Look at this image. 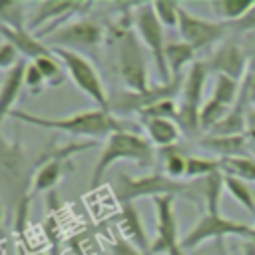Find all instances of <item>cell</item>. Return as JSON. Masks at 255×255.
Listing matches in <instances>:
<instances>
[{"label": "cell", "instance_id": "1", "mask_svg": "<svg viewBox=\"0 0 255 255\" xmlns=\"http://www.w3.org/2000/svg\"><path fill=\"white\" fill-rule=\"evenodd\" d=\"M12 120L42 128V129H58V131H66L70 135H86V137H110L116 131H124V129H131V126L126 120L116 118L112 112L108 110H84V112H76L68 118H46V116H36L30 112H22V110H12L10 116Z\"/></svg>", "mask_w": 255, "mask_h": 255}, {"label": "cell", "instance_id": "2", "mask_svg": "<svg viewBox=\"0 0 255 255\" xmlns=\"http://www.w3.org/2000/svg\"><path fill=\"white\" fill-rule=\"evenodd\" d=\"M114 195L124 203H133L139 197H161V195H173V197H183L187 201H193L195 205H203V179L197 181H179L167 177L163 171L161 173H147L139 177H129L124 171H118L114 177Z\"/></svg>", "mask_w": 255, "mask_h": 255}, {"label": "cell", "instance_id": "3", "mask_svg": "<svg viewBox=\"0 0 255 255\" xmlns=\"http://www.w3.org/2000/svg\"><path fill=\"white\" fill-rule=\"evenodd\" d=\"M155 145L135 133L133 129H124V131H116L112 133L98 159H96V165L92 169V179H90V187H98L102 183V177L106 175V171L118 163V161H129V163H135V165H141V167H151L155 163Z\"/></svg>", "mask_w": 255, "mask_h": 255}, {"label": "cell", "instance_id": "4", "mask_svg": "<svg viewBox=\"0 0 255 255\" xmlns=\"http://www.w3.org/2000/svg\"><path fill=\"white\" fill-rule=\"evenodd\" d=\"M114 58H116V70L120 80L129 92H145L149 90L147 82V48L139 40L133 28H129L126 22L116 26L114 30ZM151 58V56H149Z\"/></svg>", "mask_w": 255, "mask_h": 255}, {"label": "cell", "instance_id": "5", "mask_svg": "<svg viewBox=\"0 0 255 255\" xmlns=\"http://www.w3.org/2000/svg\"><path fill=\"white\" fill-rule=\"evenodd\" d=\"M50 50L62 62V66L68 72L74 86L84 96H88L96 104V108L110 112V96H108L106 86H104L98 70L94 68V64L82 52H74V50H66V48H50Z\"/></svg>", "mask_w": 255, "mask_h": 255}, {"label": "cell", "instance_id": "6", "mask_svg": "<svg viewBox=\"0 0 255 255\" xmlns=\"http://www.w3.org/2000/svg\"><path fill=\"white\" fill-rule=\"evenodd\" d=\"M131 18H133V30L139 36V40L143 42V46L147 48L157 76H159V84H167L171 82V74L165 62V42H163V24L159 22L155 10H153V2H145V4H133L131 8Z\"/></svg>", "mask_w": 255, "mask_h": 255}, {"label": "cell", "instance_id": "7", "mask_svg": "<svg viewBox=\"0 0 255 255\" xmlns=\"http://www.w3.org/2000/svg\"><path fill=\"white\" fill-rule=\"evenodd\" d=\"M255 233V227L243 221L229 219L221 213H203L197 223L181 237V249L193 251L195 247L213 241V239H225V237H239V239H251Z\"/></svg>", "mask_w": 255, "mask_h": 255}, {"label": "cell", "instance_id": "8", "mask_svg": "<svg viewBox=\"0 0 255 255\" xmlns=\"http://www.w3.org/2000/svg\"><path fill=\"white\" fill-rule=\"evenodd\" d=\"M209 70L207 64L201 60H195L185 78H183V86H181V102L177 106V118L175 122L179 124L181 129H185L187 133H195L197 129H201L199 126V114L203 108V88L207 82Z\"/></svg>", "mask_w": 255, "mask_h": 255}, {"label": "cell", "instance_id": "9", "mask_svg": "<svg viewBox=\"0 0 255 255\" xmlns=\"http://www.w3.org/2000/svg\"><path fill=\"white\" fill-rule=\"evenodd\" d=\"M183 78L185 76H177L171 78V82L167 84H159V86H151L145 92H129V90H122L116 92L114 96H110V112L116 114H141L143 110L163 102V100H173L175 94L181 92L183 86Z\"/></svg>", "mask_w": 255, "mask_h": 255}, {"label": "cell", "instance_id": "10", "mask_svg": "<svg viewBox=\"0 0 255 255\" xmlns=\"http://www.w3.org/2000/svg\"><path fill=\"white\" fill-rule=\"evenodd\" d=\"M106 32L100 22L92 18H80L74 22L64 24L56 32H52L44 42L52 48H66V50H92L104 44Z\"/></svg>", "mask_w": 255, "mask_h": 255}, {"label": "cell", "instance_id": "11", "mask_svg": "<svg viewBox=\"0 0 255 255\" xmlns=\"http://www.w3.org/2000/svg\"><path fill=\"white\" fill-rule=\"evenodd\" d=\"M179 36L185 44H189L195 52L209 48L213 44H217L227 32L229 26L225 22H213V20H205L199 18L197 14H191L189 10H185L183 6L179 8V24H177Z\"/></svg>", "mask_w": 255, "mask_h": 255}, {"label": "cell", "instance_id": "12", "mask_svg": "<svg viewBox=\"0 0 255 255\" xmlns=\"http://www.w3.org/2000/svg\"><path fill=\"white\" fill-rule=\"evenodd\" d=\"M94 4L90 2H68V0H58V2H38L30 20V30H42L40 34H34L40 40H46L52 32L62 28L64 20L74 14H86L92 10Z\"/></svg>", "mask_w": 255, "mask_h": 255}, {"label": "cell", "instance_id": "13", "mask_svg": "<svg viewBox=\"0 0 255 255\" xmlns=\"http://www.w3.org/2000/svg\"><path fill=\"white\" fill-rule=\"evenodd\" d=\"M155 207V221H157V233L151 239L149 255H167L171 249L181 245V237L177 235V217L173 209V195H161L153 197Z\"/></svg>", "mask_w": 255, "mask_h": 255}, {"label": "cell", "instance_id": "14", "mask_svg": "<svg viewBox=\"0 0 255 255\" xmlns=\"http://www.w3.org/2000/svg\"><path fill=\"white\" fill-rule=\"evenodd\" d=\"M205 64L207 70L213 72V76H227L239 84L245 80L249 70L247 52L235 42H223L221 46H217Z\"/></svg>", "mask_w": 255, "mask_h": 255}, {"label": "cell", "instance_id": "15", "mask_svg": "<svg viewBox=\"0 0 255 255\" xmlns=\"http://www.w3.org/2000/svg\"><path fill=\"white\" fill-rule=\"evenodd\" d=\"M118 227H120V237H124L128 243H131L133 247H137L139 251L149 255L151 249V239L145 233V227L141 223L139 211L135 209L133 203H124L120 205V213H118Z\"/></svg>", "mask_w": 255, "mask_h": 255}, {"label": "cell", "instance_id": "16", "mask_svg": "<svg viewBox=\"0 0 255 255\" xmlns=\"http://www.w3.org/2000/svg\"><path fill=\"white\" fill-rule=\"evenodd\" d=\"M24 171V155L18 143L2 141V189H4V199L16 189H20V179Z\"/></svg>", "mask_w": 255, "mask_h": 255}, {"label": "cell", "instance_id": "17", "mask_svg": "<svg viewBox=\"0 0 255 255\" xmlns=\"http://www.w3.org/2000/svg\"><path fill=\"white\" fill-rule=\"evenodd\" d=\"M26 66H28V62L20 60L14 68H10L4 74L2 90H0V98H2V120H6L10 116V112L16 106V100L22 94V88L26 86Z\"/></svg>", "mask_w": 255, "mask_h": 255}, {"label": "cell", "instance_id": "18", "mask_svg": "<svg viewBox=\"0 0 255 255\" xmlns=\"http://www.w3.org/2000/svg\"><path fill=\"white\" fill-rule=\"evenodd\" d=\"M0 34H2V40L10 42L20 54H24L26 58H32V60H38L42 56H48L52 54V50L40 40L34 36V32H28L26 28L24 30H12V28H6V26H0Z\"/></svg>", "mask_w": 255, "mask_h": 255}, {"label": "cell", "instance_id": "19", "mask_svg": "<svg viewBox=\"0 0 255 255\" xmlns=\"http://www.w3.org/2000/svg\"><path fill=\"white\" fill-rule=\"evenodd\" d=\"M199 145L205 151L219 155V159L247 155V137L245 135H207V137L199 139Z\"/></svg>", "mask_w": 255, "mask_h": 255}, {"label": "cell", "instance_id": "20", "mask_svg": "<svg viewBox=\"0 0 255 255\" xmlns=\"http://www.w3.org/2000/svg\"><path fill=\"white\" fill-rule=\"evenodd\" d=\"M143 126H145L147 139L155 147L163 149V147L177 145L175 141L179 139V124L175 120H169V118H149V120H143Z\"/></svg>", "mask_w": 255, "mask_h": 255}, {"label": "cell", "instance_id": "21", "mask_svg": "<svg viewBox=\"0 0 255 255\" xmlns=\"http://www.w3.org/2000/svg\"><path fill=\"white\" fill-rule=\"evenodd\" d=\"M195 50L185 44L183 40L179 42H167L165 46V62H167V68H169V74L171 78H177V76H183V68L189 64H193L195 60Z\"/></svg>", "mask_w": 255, "mask_h": 255}, {"label": "cell", "instance_id": "22", "mask_svg": "<svg viewBox=\"0 0 255 255\" xmlns=\"http://www.w3.org/2000/svg\"><path fill=\"white\" fill-rule=\"evenodd\" d=\"M249 104L237 100L231 112L209 131V135H245V118Z\"/></svg>", "mask_w": 255, "mask_h": 255}, {"label": "cell", "instance_id": "23", "mask_svg": "<svg viewBox=\"0 0 255 255\" xmlns=\"http://www.w3.org/2000/svg\"><path fill=\"white\" fill-rule=\"evenodd\" d=\"M161 155V169L167 177L171 179H181L185 177V169H187V153L179 147V145H171V147H163L159 149Z\"/></svg>", "mask_w": 255, "mask_h": 255}, {"label": "cell", "instance_id": "24", "mask_svg": "<svg viewBox=\"0 0 255 255\" xmlns=\"http://www.w3.org/2000/svg\"><path fill=\"white\" fill-rule=\"evenodd\" d=\"M223 183H225V191L251 215H255V195L249 187L247 181L235 177V175H227L223 173Z\"/></svg>", "mask_w": 255, "mask_h": 255}, {"label": "cell", "instance_id": "25", "mask_svg": "<svg viewBox=\"0 0 255 255\" xmlns=\"http://www.w3.org/2000/svg\"><path fill=\"white\" fill-rule=\"evenodd\" d=\"M207 6L211 8V12L215 16L221 18V22L231 24V22L239 20L241 16H245L249 12V8L253 6V2H247V0H213Z\"/></svg>", "mask_w": 255, "mask_h": 255}, {"label": "cell", "instance_id": "26", "mask_svg": "<svg viewBox=\"0 0 255 255\" xmlns=\"http://www.w3.org/2000/svg\"><path fill=\"white\" fill-rule=\"evenodd\" d=\"M241 94V84L227 78V76H213V88H211V98L217 100L219 104L233 108L239 100Z\"/></svg>", "mask_w": 255, "mask_h": 255}, {"label": "cell", "instance_id": "27", "mask_svg": "<svg viewBox=\"0 0 255 255\" xmlns=\"http://www.w3.org/2000/svg\"><path fill=\"white\" fill-rule=\"evenodd\" d=\"M223 171L221 167V159H211V157H199V155H187V169H185V177L191 181L203 179L211 173Z\"/></svg>", "mask_w": 255, "mask_h": 255}, {"label": "cell", "instance_id": "28", "mask_svg": "<svg viewBox=\"0 0 255 255\" xmlns=\"http://www.w3.org/2000/svg\"><path fill=\"white\" fill-rule=\"evenodd\" d=\"M221 167H223V173L227 175H235L247 183H255V159L249 155L221 159Z\"/></svg>", "mask_w": 255, "mask_h": 255}, {"label": "cell", "instance_id": "29", "mask_svg": "<svg viewBox=\"0 0 255 255\" xmlns=\"http://www.w3.org/2000/svg\"><path fill=\"white\" fill-rule=\"evenodd\" d=\"M32 62L42 72V76H44V80H46L48 86H54L56 88V86H60L64 82V66H62V62L54 54L42 56V58L32 60Z\"/></svg>", "mask_w": 255, "mask_h": 255}, {"label": "cell", "instance_id": "30", "mask_svg": "<svg viewBox=\"0 0 255 255\" xmlns=\"http://www.w3.org/2000/svg\"><path fill=\"white\" fill-rule=\"evenodd\" d=\"M2 26L12 30H24V4L22 2H2L0 6Z\"/></svg>", "mask_w": 255, "mask_h": 255}, {"label": "cell", "instance_id": "31", "mask_svg": "<svg viewBox=\"0 0 255 255\" xmlns=\"http://www.w3.org/2000/svg\"><path fill=\"white\" fill-rule=\"evenodd\" d=\"M179 2H153V10L159 22L167 28H175L179 24Z\"/></svg>", "mask_w": 255, "mask_h": 255}, {"label": "cell", "instance_id": "32", "mask_svg": "<svg viewBox=\"0 0 255 255\" xmlns=\"http://www.w3.org/2000/svg\"><path fill=\"white\" fill-rule=\"evenodd\" d=\"M141 120H149V118H169V120H175L177 118V106L173 100H163L147 110H143L141 114Z\"/></svg>", "mask_w": 255, "mask_h": 255}, {"label": "cell", "instance_id": "33", "mask_svg": "<svg viewBox=\"0 0 255 255\" xmlns=\"http://www.w3.org/2000/svg\"><path fill=\"white\" fill-rule=\"evenodd\" d=\"M189 255H229V249L225 239H213L195 247L193 251H189Z\"/></svg>", "mask_w": 255, "mask_h": 255}, {"label": "cell", "instance_id": "34", "mask_svg": "<svg viewBox=\"0 0 255 255\" xmlns=\"http://www.w3.org/2000/svg\"><path fill=\"white\" fill-rule=\"evenodd\" d=\"M18 56H20V52H18L10 42L2 40V48H0V68L8 72L10 68H14V66L20 62Z\"/></svg>", "mask_w": 255, "mask_h": 255}, {"label": "cell", "instance_id": "35", "mask_svg": "<svg viewBox=\"0 0 255 255\" xmlns=\"http://www.w3.org/2000/svg\"><path fill=\"white\" fill-rule=\"evenodd\" d=\"M227 26H229V30L239 32V34L255 32V2H253V6L249 8V12H247L245 16H241L239 20H235V22H231V24H227Z\"/></svg>", "mask_w": 255, "mask_h": 255}, {"label": "cell", "instance_id": "36", "mask_svg": "<svg viewBox=\"0 0 255 255\" xmlns=\"http://www.w3.org/2000/svg\"><path fill=\"white\" fill-rule=\"evenodd\" d=\"M44 84H46V80H44L42 72L36 68L34 62H28V66H26V86H28L34 94H38Z\"/></svg>", "mask_w": 255, "mask_h": 255}, {"label": "cell", "instance_id": "37", "mask_svg": "<svg viewBox=\"0 0 255 255\" xmlns=\"http://www.w3.org/2000/svg\"><path fill=\"white\" fill-rule=\"evenodd\" d=\"M112 255H147V253L139 251L137 247H133L131 243H128L124 237H118L112 243Z\"/></svg>", "mask_w": 255, "mask_h": 255}, {"label": "cell", "instance_id": "38", "mask_svg": "<svg viewBox=\"0 0 255 255\" xmlns=\"http://www.w3.org/2000/svg\"><path fill=\"white\" fill-rule=\"evenodd\" d=\"M245 133L255 139V106L247 108V118H245Z\"/></svg>", "mask_w": 255, "mask_h": 255}, {"label": "cell", "instance_id": "39", "mask_svg": "<svg viewBox=\"0 0 255 255\" xmlns=\"http://www.w3.org/2000/svg\"><path fill=\"white\" fill-rule=\"evenodd\" d=\"M243 253H245V255H255V233H253L251 239H247V241L243 243Z\"/></svg>", "mask_w": 255, "mask_h": 255}, {"label": "cell", "instance_id": "40", "mask_svg": "<svg viewBox=\"0 0 255 255\" xmlns=\"http://www.w3.org/2000/svg\"><path fill=\"white\" fill-rule=\"evenodd\" d=\"M167 255H187V253H185V251L181 249V245H179V247H175V249H171V251H169Z\"/></svg>", "mask_w": 255, "mask_h": 255}]
</instances>
